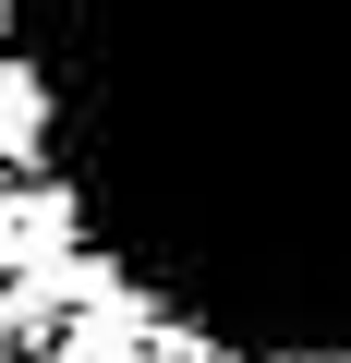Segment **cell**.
I'll list each match as a JSON object with an SVG mask.
<instances>
[{"label": "cell", "mask_w": 351, "mask_h": 363, "mask_svg": "<svg viewBox=\"0 0 351 363\" xmlns=\"http://www.w3.org/2000/svg\"><path fill=\"white\" fill-rule=\"evenodd\" d=\"M0 37H13V13H0Z\"/></svg>", "instance_id": "2"}, {"label": "cell", "mask_w": 351, "mask_h": 363, "mask_svg": "<svg viewBox=\"0 0 351 363\" xmlns=\"http://www.w3.org/2000/svg\"><path fill=\"white\" fill-rule=\"evenodd\" d=\"M37 145H49V73L0 49V169H25Z\"/></svg>", "instance_id": "1"}]
</instances>
